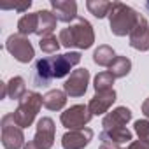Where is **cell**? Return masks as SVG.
Masks as SVG:
<instances>
[{
	"mask_svg": "<svg viewBox=\"0 0 149 149\" xmlns=\"http://www.w3.org/2000/svg\"><path fill=\"white\" fill-rule=\"evenodd\" d=\"M58 39H60V44L67 49H70V47L90 49L95 42V32L88 19L77 16L76 21H72L68 26L60 30Z\"/></svg>",
	"mask_w": 149,
	"mask_h": 149,
	"instance_id": "1",
	"label": "cell"
},
{
	"mask_svg": "<svg viewBox=\"0 0 149 149\" xmlns=\"http://www.w3.org/2000/svg\"><path fill=\"white\" fill-rule=\"evenodd\" d=\"M140 18L142 16L135 9H132L130 6H126L123 2H112L111 13H109V26H111V32L116 37L130 35L133 32V28L139 25Z\"/></svg>",
	"mask_w": 149,
	"mask_h": 149,
	"instance_id": "2",
	"label": "cell"
},
{
	"mask_svg": "<svg viewBox=\"0 0 149 149\" xmlns=\"http://www.w3.org/2000/svg\"><path fill=\"white\" fill-rule=\"evenodd\" d=\"M42 105H44L42 97H40L39 93H35V91H28V93L19 100L18 109L13 112L16 125H18L19 128H28V126H32Z\"/></svg>",
	"mask_w": 149,
	"mask_h": 149,
	"instance_id": "3",
	"label": "cell"
},
{
	"mask_svg": "<svg viewBox=\"0 0 149 149\" xmlns=\"http://www.w3.org/2000/svg\"><path fill=\"white\" fill-rule=\"evenodd\" d=\"M54 133L56 126L51 118H40L37 123V132L35 137L25 144L23 149H51L54 144Z\"/></svg>",
	"mask_w": 149,
	"mask_h": 149,
	"instance_id": "4",
	"label": "cell"
},
{
	"mask_svg": "<svg viewBox=\"0 0 149 149\" xmlns=\"http://www.w3.org/2000/svg\"><path fill=\"white\" fill-rule=\"evenodd\" d=\"M0 126H2V146L6 149H21V147H25L23 128H19L16 125L13 114L2 116Z\"/></svg>",
	"mask_w": 149,
	"mask_h": 149,
	"instance_id": "5",
	"label": "cell"
},
{
	"mask_svg": "<svg viewBox=\"0 0 149 149\" xmlns=\"http://www.w3.org/2000/svg\"><path fill=\"white\" fill-rule=\"evenodd\" d=\"M91 118H93V114L90 112L88 105L77 104V105L68 107L65 112H61L60 121L68 130H79V128H86V125L91 121Z\"/></svg>",
	"mask_w": 149,
	"mask_h": 149,
	"instance_id": "6",
	"label": "cell"
},
{
	"mask_svg": "<svg viewBox=\"0 0 149 149\" xmlns=\"http://www.w3.org/2000/svg\"><path fill=\"white\" fill-rule=\"evenodd\" d=\"M6 49L14 56V60H18L19 63H28L33 60L35 51L32 42L28 40V37H23L19 33H13L9 35L7 42H6Z\"/></svg>",
	"mask_w": 149,
	"mask_h": 149,
	"instance_id": "7",
	"label": "cell"
},
{
	"mask_svg": "<svg viewBox=\"0 0 149 149\" xmlns=\"http://www.w3.org/2000/svg\"><path fill=\"white\" fill-rule=\"evenodd\" d=\"M88 84H90V70L88 68H77V70H74L68 76V79L65 81L63 91L67 93V97L79 98L86 93Z\"/></svg>",
	"mask_w": 149,
	"mask_h": 149,
	"instance_id": "8",
	"label": "cell"
},
{
	"mask_svg": "<svg viewBox=\"0 0 149 149\" xmlns=\"http://www.w3.org/2000/svg\"><path fill=\"white\" fill-rule=\"evenodd\" d=\"M81 61V53H65V54H56V56H49V63H51V72L54 79H61L67 74H72L70 68L76 67Z\"/></svg>",
	"mask_w": 149,
	"mask_h": 149,
	"instance_id": "9",
	"label": "cell"
},
{
	"mask_svg": "<svg viewBox=\"0 0 149 149\" xmlns=\"http://www.w3.org/2000/svg\"><path fill=\"white\" fill-rule=\"evenodd\" d=\"M93 139L91 128H79V130H68L61 137V147L63 149H84Z\"/></svg>",
	"mask_w": 149,
	"mask_h": 149,
	"instance_id": "10",
	"label": "cell"
},
{
	"mask_svg": "<svg viewBox=\"0 0 149 149\" xmlns=\"http://www.w3.org/2000/svg\"><path fill=\"white\" fill-rule=\"evenodd\" d=\"M51 9L61 23H72L77 19V4L74 0H51Z\"/></svg>",
	"mask_w": 149,
	"mask_h": 149,
	"instance_id": "11",
	"label": "cell"
},
{
	"mask_svg": "<svg viewBox=\"0 0 149 149\" xmlns=\"http://www.w3.org/2000/svg\"><path fill=\"white\" fill-rule=\"evenodd\" d=\"M116 102V91L114 90H109V91H100V93H95V97L90 100L88 104V109L93 116H100V114H105L109 112L111 105Z\"/></svg>",
	"mask_w": 149,
	"mask_h": 149,
	"instance_id": "12",
	"label": "cell"
},
{
	"mask_svg": "<svg viewBox=\"0 0 149 149\" xmlns=\"http://www.w3.org/2000/svg\"><path fill=\"white\" fill-rule=\"evenodd\" d=\"M130 46L137 51H149V23L144 16L130 33Z\"/></svg>",
	"mask_w": 149,
	"mask_h": 149,
	"instance_id": "13",
	"label": "cell"
},
{
	"mask_svg": "<svg viewBox=\"0 0 149 149\" xmlns=\"http://www.w3.org/2000/svg\"><path fill=\"white\" fill-rule=\"evenodd\" d=\"M130 119H132V111L128 107H116L114 111L105 114V118L102 121V126H104V130L123 128V126L128 125Z\"/></svg>",
	"mask_w": 149,
	"mask_h": 149,
	"instance_id": "14",
	"label": "cell"
},
{
	"mask_svg": "<svg viewBox=\"0 0 149 149\" xmlns=\"http://www.w3.org/2000/svg\"><path fill=\"white\" fill-rule=\"evenodd\" d=\"M33 84L35 86H49L53 77V72H51V63L49 58H40L33 63Z\"/></svg>",
	"mask_w": 149,
	"mask_h": 149,
	"instance_id": "15",
	"label": "cell"
},
{
	"mask_svg": "<svg viewBox=\"0 0 149 149\" xmlns=\"http://www.w3.org/2000/svg\"><path fill=\"white\" fill-rule=\"evenodd\" d=\"M100 140L102 142H111V144H118V146H121V144H125V142H132L133 140V133L126 128V126H123V128H112V130H104L102 133H100Z\"/></svg>",
	"mask_w": 149,
	"mask_h": 149,
	"instance_id": "16",
	"label": "cell"
},
{
	"mask_svg": "<svg viewBox=\"0 0 149 149\" xmlns=\"http://www.w3.org/2000/svg\"><path fill=\"white\" fill-rule=\"evenodd\" d=\"M56 16L51 13V11H39V28H37V35L42 39V37H47V35H53L54 28H56Z\"/></svg>",
	"mask_w": 149,
	"mask_h": 149,
	"instance_id": "17",
	"label": "cell"
},
{
	"mask_svg": "<svg viewBox=\"0 0 149 149\" xmlns=\"http://www.w3.org/2000/svg\"><path fill=\"white\" fill-rule=\"evenodd\" d=\"M44 107L49 111H61L67 104V93L61 90H49L44 97H42Z\"/></svg>",
	"mask_w": 149,
	"mask_h": 149,
	"instance_id": "18",
	"label": "cell"
},
{
	"mask_svg": "<svg viewBox=\"0 0 149 149\" xmlns=\"http://www.w3.org/2000/svg\"><path fill=\"white\" fill-rule=\"evenodd\" d=\"M39 28V11L37 13H30L19 18L18 21V33L23 37H28L32 33H37Z\"/></svg>",
	"mask_w": 149,
	"mask_h": 149,
	"instance_id": "19",
	"label": "cell"
},
{
	"mask_svg": "<svg viewBox=\"0 0 149 149\" xmlns=\"http://www.w3.org/2000/svg\"><path fill=\"white\" fill-rule=\"evenodd\" d=\"M116 60V53H114V49L111 47V46H105V44H102V46H98L97 49H95V53H93V61L97 63V65H100V67H111V63Z\"/></svg>",
	"mask_w": 149,
	"mask_h": 149,
	"instance_id": "20",
	"label": "cell"
},
{
	"mask_svg": "<svg viewBox=\"0 0 149 149\" xmlns=\"http://www.w3.org/2000/svg\"><path fill=\"white\" fill-rule=\"evenodd\" d=\"M130 70H132V61H130V58H126V56H116V60H114V61L111 63V67H109V72L112 74L116 79L126 77L128 74H130Z\"/></svg>",
	"mask_w": 149,
	"mask_h": 149,
	"instance_id": "21",
	"label": "cell"
},
{
	"mask_svg": "<svg viewBox=\"0 0 149 149\" xmlns=\"http://www.w3.org/2000/svg\"><path fill=\"white\" fill-rule=\"evenodd\" d=\"M26 84H25V79L21 76H16L13 77L9 83H7V97L13 98V100H21L25 95H26Z\"/></svg>",
	"mask_w": 149,
	"mask_h": 149,
	"instance_id": "22",
	"label": "cell"
},
{
	"mask_svg": "<svg viewBox=\"0 0 149 149\" xmlns=\"http://www.w3.org/2000/svg\"><path fill=\"white\" fill-rule=\"evenodd\" d=\"M86 7H88V11H90L95 18L102 19V18L109 16L111 7H112V2H105V0H88V2H86Z\"/></svg>",
	"mask_w": 149,
	"mask_h": 149,
	"instance_id": "23",
	"label": "cell"
},
{
	"mask_svg": "<svg viewBox=\"0 0 149 149\" xmlns=\"http://www.w3.org/2000/svg\"><path fill=\"white\" fill-rule=\"evenodd\" d=\"M114 76L107 70V72H100V74H97L95 76V84H93V88H95V93H100V91H109V90H114L112 88V84H114Z\"/></svg>",
	"mask_w": 149,
	"mask_h": 149,
	"instance_id": "24",
	"label": "cell"
},
{
	"mask_svg": "<svg viewBox=\"0 0 149 149\" xmlns=\"http://www.w3.org/2000/svg\"><path fill=\"white\" fill-rule=\"evenodd\" d=\"M39 46H40V51L42 53H47V54H54L58 53L60 49V39H56L54 35H47V37H42L39 40Z\"/></svg>",
	"mask_w": 149,
	"mask_h": 149,
	"instance_id": "25",
	"label": "cell"
},
{
	"mask_svg": "<svg viewBox=\"0 0 149 149\" xmlns=\"http://www.w3.org/2000/svg\"><path fill=\"white\" fill-rule=\"evenodd\" d=\"M135 133L139 135V140H144L149 144V119H139L135 121Z\"/></svg>",
	"mask_w": 149,
	"mask_h": 149,
	"instance_id": "26",
	"label": "cell"
},
{
	"mask_svg": "<svg viewBox=\"0 0 149 149\" xmlns=\"http://www.w3.org/2000/svg\"><path fill=\"white\" fill-rule=\"evenodd\" d=\"M30 6H32V2H30V0H26V2H21V4H4L2 9H14V11L25 13V11L30 9Z\"/></svg>",
	"mask_w": 149,
	"mask_h": 149,
	"instance_id": "27",
	"label": "cell"
},
{
	"mask_svg": "<svg viewBox=\"0 0 149 149\" xmlns=\"http://www.w3.org/2000/svg\"><path fill=\"white\" fill-rule=\"evenodd\" d=\"M126 149H149V144L144 140H132Z\"/></svg>",
	"mask_w": 149,
	"mask_h": 149,
	"instance_id": "28",
	"label": "cell"
},
{
	"mask_svg": "<svg viewBox=\"0 0 149 149\" xmlns=\"http://www.w3.org/2000/svg\"><path fill=\"white\" fill-rule=\"evenodd\" d=\"M98 149H123V147H121V146H118V144H111V142H102Z\"/></svg>",
	"mask_w": 149,
	"mask_h": 149,
	"instance_id": "29",
	"label": "cell"
},
{
	"mask_svg": "<svg viewBox=\"0 0 149 149\" xmlns=\"http://www.w3.org/2000/svg\"><path fill=\"white\" fill-rule=\"evenodd\" d=\"M142 114L149 119V98H146L144 104H142Z\"/></svg>",
	"mask_w": 149,
	"mask_h": 149,
	"instance_id": "30",
	"label": "cell"
},
{
	"mask_svg": "<svg viewBox=\"0 0 149 149\" xmlns=\"http://www.w3.org/2000/svg\"><path fill=\"white\" fill-rule=\"evenodd\" d=\"M7 97V83H0V98Z\"/></svg>",
	"mask_w": 149,
	"mask_h": 149,
	"instance_id": "31",
	"label": "cell"
},
{
	"mask_svg": "<svg viewBox=\"0 0 149 149\" xmlns=\"http://www.w3.org/2000/svg\"><path fill=\"white\" fill-rule=\"evenodd\" d=\"M146 9H147V11H149V2H147V4H146Z\"/></svg>",
	"mask_w": 149,
	"mask_h": 149,
	"instance_id": "32",
	"label": "cell"
}]
</instances>
